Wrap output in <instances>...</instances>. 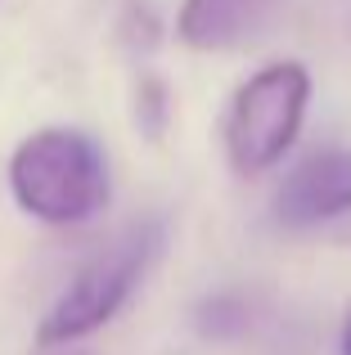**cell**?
<instances>
[{
    "instance_id": "1",
    "label": "cell",
    "mask_w": 351,
    "mask_h": 355,
    "mask_svg": "<svg viewBox=\"0 0 351 355\" xmlns=\"http://www.w3.org/2000/svg\"><path fill=\"white\" fill-rule=\"evenodd\" d=\"M9 193L41 225H86L108 207L104 148L77 126H41L9 153Z\"/></svg>"
},
{
    "instance_id": "2",
    "label": "cell",
    "mask_w": 351,
    "mask_h": 355,
    "mask_svg": "<svg viewBox=\"0 0 351 355\" xmlns=\"http://www.w3.org/2000/svg\"><path fill=\"white\" fill-rule=\"evenodd\" d=\"M158 252H162V220H135L117 239H108L95 257L81 261L68 288L54 297V306L45 311L41 329H36V342L41 347H72V342L99 333L131 302L135 284L158 261Z\"/></svg>"
},
{
    "instance_id": "3",
    "label": "cell",
    "mask_w": 351,
    "mask_h": 355,
    "mask_svg": "<svg viewBox=\"0 0 351 355\" xmlns=\"http://www.w3.org/2000/svg\"><path fill=\"white\" fill-rule=\"evenodd\" d=\"M311 72L298 59L257 68L234 90L225 113V157L239 175H266L284 162L307 126Z\"/></svg>"
},
{
    "instance_id": "4",
    "label": "cell",
    "mask_w": 351,
    "mask_h": 355,
    "mask_svg": "<svg viewBox=\"0 0 351 355\" xmlns=\"http://www.w3.org/2000/svg\"><path fill=\"white\" fill-rule=\"evenodd\" d=\"M284 230H311L351 211V148H320L289 166L271 198Z\"/></svg>"
},
{
    "instance_id": "5",
    "label": "cell",
    "mask_w": 351,
    "mask_h": 355,
    "mask_svg": "<svg viewBox=\"0 0 351 355\" xmlns=\"http://www.w3.org/2000/svg\"><path fill=\"white\" fill-rule=\"evenodd\" d=\"M289 0H180L176 36L198 54L248 50L266 41Z\"/></svg>"
},
{
    "instance_id": "6",
    "label": "cell",
    "mask_w": 351,
    "mask_h": 355,
    "mask_svg": "<svg viewBox=\"0 0 351 355\" xmlns=\"http://www.w3.org/2000/svg\"><path fill=\"white\" fill-rule=\"evenodd\" d=\"M243 320H248V315H243V306H239L234 297H225V293H221V297H212V302L198 311V329H203V333H212V338L239 333V329H243Z\"/></svg>"
},
{
    "instance_id": "7",
    "label": "cell",
    "mask_w": 351,
    "mask_h": 355,
    "mask_svg": "<svg viewBox=\"0 0 351 355\" xmlns=\"http://www.w3.org/2000/svg\"><path fill=\"white\" fill-rule=\"evenodd\" d=\"M343 355H351V315H347V324H343Z\"/></svg>"
},
{
    "instance_id": "8",
    "label": "cell",
    "mask_w": 351,
    "mask_h": 355,
    "mask_svg": "<svg viewBox=\"0 0 351 355\" xmlns=\"http://www.w3.org/2000/svg\"><path fill=\"white\" fill-rule=\"evenodd\" d=\"M68 355H77V351H68Z\"/></svg>"
}]
</instances>
